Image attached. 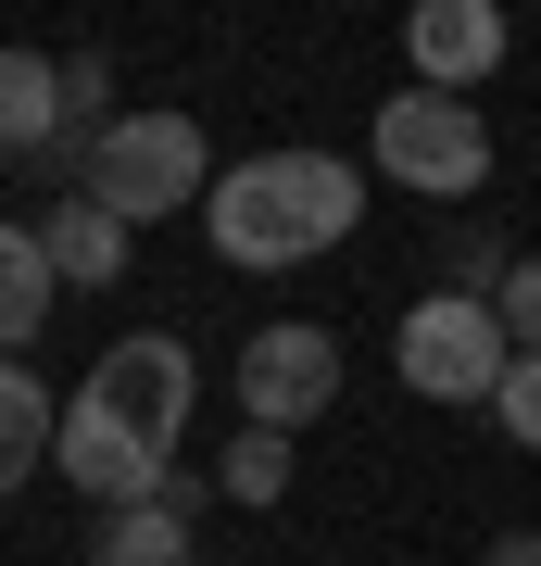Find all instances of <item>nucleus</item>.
<instances>
[{"mask_svg":"<svg viewBox=\"0 0 541 566\" xmlns=\"http://www.w3.org/2000/svg\"><path fill=\"white\" fill-rule=\"evenodd\" d=\"M290 491V428H240L215 453V504H278Z\"/></svg>","mask_w":541,"mask_h":566,"instance_id":"4468645a","label":"nucleus"},{"mask_svg":"<svg viewBox=\"0 0 541 566\" xmlns=\"http://www.w3.org/2000/svg\"><path fill=\"white\" fill-rule=\"evenodd\" d=\"M391 365H403L416 403H491L503 365H517V340H503V315L479 303V290H428V303H403Z\"/></svg>","mask_w":541,"mask_h":566,"instance_id":"7ed1b4c3","label":"nucleus"},{"mask_svg":"<svg viewBox=\"0 0 541 566\" xmlns=\"http://www.w3.org/2000/svg\"><path fill=\"white\" fill-rule=\"evenodd\" d=\"M189 542H201V491L164 479V504H114L89 528V566H189Z\"/></svg>","mask_w":541,"mask_h":566,"instance_id":"1a4fd4ad","label":"nucleus"},{"mask_svg":"<svg viewBox=\"0 0 541 566\" xmlns=\"http://www.w3.org/2000/svg\"><path fill=\"white\" fill-rule=\"evenodd\" d=\"M189 390H201V378H189V340H177V327H139V340H114V353L89 365V390H76V403H89V416H114L152 465H177Z\"/></svg>","mask_w":541,"mask_h":566,"instance_id":"39448f33","label":"nucleus"},{"mask_svg":"<svg viewBox=\"0 0 541 566\" xmlns=\"http://www.w3.org/2000/svg\"><path fill=\"white\" fill-rule=\"evenodd\" d=\"M491 416H503V441H529V453H541V353H517V365H503Z\"/></svg>","mask_w":541,"mask_h":566,"instance_id":"2eb2a0df","label":"nucleus"},{"mask_svg":"<svg viewBox=\"0 0 541 566\" xmlns=\"http://www.w3.org/2000/svg\"><path fill=\"white\" fill-rule=\"evenodd\" d=\"M89 202L114 214V227H164V214H201L215 202V151H201V126L189 114H114V139H101L89 164Z\"/></svg>","mask_w":541,"mask_h":566,"instance_id":"f03ea898","label":"nucleus"},{"mask_svg":"<svg viewBox=\"0 0 541 566\" xmlns=\"http://www.w3.org/2000/svg\"><path fill=\"white\" fill-rule=\"evenodd\" d=\"M39 240H51V264H63V290H114V277H126V227L101 214L89 189L39 202Z\"/></svg>","mask_w":541,"mask_h":566,"instance_id":"9b49d317","label":"nucleus"},{"mask_svg":"<svg viewBox=\"0 0 541 566\" xmlns=\"http://www.w3.org/2000/svg\"><path fill=\"white\" fill-rule=\"evenodd\" d=\"M403 51H416V88H479L503 51H517V25L491 13V0H416V25H403Z\"/></svg>","mask_w":541,"mask_h":566,"instance_id":"0eeeda50","label":"nucleus"},{"mask_svg":"<svg viewBox=\"0 0 541 566\" xmlns=\"http://www.w3.org/2000/svg\"><path fill=\"white\" fill-rule=\"evenodd\" d=\"M315 416H341V340L302 327V315L252 327V340H240V428H290V441H302Z\"/></svg>","mask_w":541,"mask_h":566,"instance_id":"423d86ee","label":"nucleus"},{"mask_svg":"<svg viewBox=\"0 0 541 566\" xmlns=\"http://www.w3.org/2000/svg\"><path fill=\"white\" fill-rule=\"evenodd\" d=\"M51 290H63V264L39 240V214H0V365L51 327Z\"/></svg>","mask_w":541,"mask_h":566,"instance_id":"9d476101","label":"nucleus"},{"mask_svg":"<svg viewBox=\"0 0 541 566\" xmlns=\"http://www.w3.org/2000/svg\"><path fill=\"white\" fill-rule=\"evenodd\" d=\"M479 566H541V528H517V542H491Z\"/></svg>","mask_w":541,"mask_h":566,"instance_id":"f3484780","label":"nucleus"},{"mask_svg":"<svg viewBox=\"0 0 541 566\" xmlns=\"http://www.w3.org/2000/svg\"><path fill=\"white\" fill-rule=\"evenodd\" d=\"M378 177L416 189V202H466V189L491 177L479 102H454V88H403V102H378Z\"/></svg>","mask_w":541,"mask_h":566,"instance_id":"20e7f679","label":"nucleus"},{"mask_svg":"<svg viewBox=\"0 0 541 566\" xmlns=\"http://www.w3.org/2000/svg\"><path fill=\"white\" fill-rule=\"evenodd\" d=\"M63 139V63L0 51V151H51Z\"/></svg>","mask_w":541,"mask_h":566,"instance_id":"ddd939ff","label":"nucleus"},{"mask_svg":"<svg viewBox=\"0 0 541 566\" xmlns=\"http://www.w3.org/2000/svg\"><path fill=\"white\" fill-rule=\"evenodd\" d=\"M51 465L89 491L101 516H114V504H164V479H177V465H152V453L126 441L114 416H89V403H63V441H51Z\"/></svg>","mask_w":541,"mask_h":566,"instance_id":"6e6552de","label":"nucleus"},{"mask_svg":"<svg viewBox=\"0 0 541 566\" xmlns=\"http://www.w3.org/2000/svg\"><path fill=\"white\" fill-rule=\"evenodd\" d=\"M365 214V177L341 151H252L215 177V202H201V227H215V252L240 264V277H278V264H315L341 252Z\"/></svg>","mask_w":541,"mask_h":566,"instance_id":"f257e3e1","label":"nucleus"},{"mask_svg":"<svg viewBox=\"0 0 541 566\" xmlns=\"http://www.w3.org/2000/svg\"><path fill=\"white\" fill-rule=\"evenodd\" d=\"M51 441H63V403L25 378V365H0V504H13V491L51 465Z\"/></svg>","mask_w":541,"mask_h":566,"instance_id":"f8f14e48","label":"nucleus"},{"mask_svg":"<svg viewBox=\"0 0 541 566\" xmlns=\"http://www.w3.org/2000/svg\"><path fill=\"white\" fill-rule=\"evenodd\" d=\"M491 315H503V340H517V353H541V252H517V277L491 290Z\"/></svg>","mask_w":541,"mask_h":566,"instance_id":"dca6fc26","label":"nucleus"}]
</instances>
